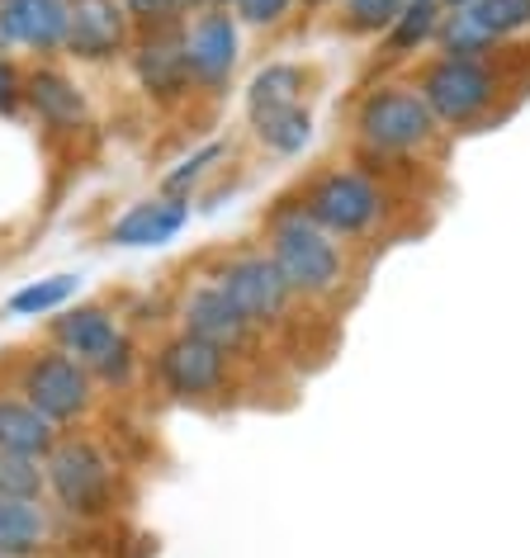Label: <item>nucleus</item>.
Wrapping results in <instances>:
<instances>
[{
	"label": "nucleus",
	"instance_id": "1",
	"mask_svg": "<svg viewBox=\"0 0 530 558\" xmlns=\"http://www.w3.org/2000/svg\"><path fill=\"white\" fill-rule=\"evenodd\" d=\"M511 44L493 52V58H431L412 72L408 86L431 105V114L441 119V129L450 133H473L487 119H502V95L511 90L507 58Z\"/></svg>",
	"mask_w": 530,
	"mask_h": 558
},
{
	"label": "nucleus",
	"instance_id": "2",
	"mask_svg": "<svg viewBox=\"0 0 530 558\" xmlns=\"http://www.w3.org/2000/svg\"><path fill=\"white\" fill-rule=\"evenodd\" d=\"M265 251L275 256L280 275L289 279L299 299L327 303L341 294L346 284V251L332 232H323L317 222L303 214L299 204H280L265 228Z\"/></svg>",
	"mask_w": 530,
	"mask_h": 558
},
{
	"label": "nucleus",
	"instance_id": "3",
	"mask_svg": "<svg viewBox=\"0 0 530 558\" xmlns=\"http://www.w3.org/2000/svg\"><path fill=\"white\" fill-rule=\"evenodd\" d=\"M351 129L370 157H422L441 143V119L412 86H370L356 105Z\"/></svg>",
	"mask_w": 530,
	"mask_h": 558
},
{
	"label": "nucleus",
	"instance_id": "4",
	"mask_svg": "<svg viewBox=\"0 0 530 558\" xmlns=\"http://www.w3.org/2000/svg\"><path fill=\"white\" fill-rule=\"evenodd\" d=\"M317 228L332 232L337 242H360V236L380 232L388 218V190L370 171L356 166H332L317 171L294 199Z\"/></svg>",
	"mask_w": 530,
	"mask_h": 558
},
{
	"label": "nucleus",
	"instance_id": "5",
	"mask_svg": "<svg viewBox=\"0 0 530 558\" xmlns=\"http://www.w3.org/2000/svg\"><path fill=\"white\" fill-rule=\"evenodd\" d=\"M214 284L237 303V313L246 317L256 331H270V327H285L289 313H294L299 294L289 289V279L280 275L270 251H237L218 265Z\"/></svg>",
	"mask_w": 530,
	"mask_h": 558
},
{
	"label": "nucleus",
	"instance_id": "6",
	"mask_svg": "<svg viewBox=\"0 0 530 558\" xmlns=\"http://www.w3.org/2000/svg\"><path fill=\"white\" fill-rule=\"evenodd\" d=\"M48 464V493L58 497L62 511L72 515H105L109 501H115V464L95 440L72 436L58 440Z\"/></svg>",
	"mask_w": 530,
	"mask_h": 558
},
{
	"label": "nucleus",
	"instance_id": "7",
	"mask_svg": "<svg viewBox=\"0 0 530 558\" xmlns=\"http://www.w3.org/2000/svg\"><path fill=\"white\" fill-rule=\"evenodd\" d=\"M20 393L29 408L44 412L52 426H72L95 402V374L81 365V360H72L67 351L52 345V351L34 355L29 365L20 369Z\"/></svg>",
	"mask_w": 530,
	"mask_h": 558
},
{
	"label": "nucleus",
	"instance_id": "8",
	"mask_svg": "<svg viewBox=\"0 0 530 558\" xmlns=\"http://www.w3.org/2000/svg\"><path fill=\"white\" fill-rule=\"evenodd\" d=\"M228 374H232V355L190 337V331H176L157 351V379L180 402H208L228 388Z\"/></svg>",
	"mask_w": 530,
	"mask_h": 558
},
{
	"label": "nucleus",
	"instance_id": "9",
	"mask_svg": "<svg viewBox=\"0 0 530 558\" xmlns=\"http://www.w3.org/2000/svg\"><path fill=\"white\" fill-rule=\"evenodd\" d=\"M133 62V81L143 86L147 100L157 105H176L185 100L194 86L190 72V48H185V24H166V29H143L129 48Z\"/></svg>",
	"mask_w": 530,
	"mask_h": 558
},
{
	"label": "nucleus",
	"instance_id": "10",
	"mask_svg": "<svg viewBox=\"0 0 530 558\" xmlns=\"http://www.w3.org/2000/svg\"><path fill=\"white\" fill-rule=\"evenodd\" d=\"M232 10H194V20H185V48H190V72L194 86L222 90L237 72V52H242V34H237Z\"/></svg>",
	"mask_w": 530,
	"mask_h": 558
},
{
	"label": "nucleus",
	"instance_id": "11",
	"mask_svg": "<svg viewBox=\"0 0 530 558\" xmlns=\"http://www.w3.org/2000/svg\"><path fill=\"white\" fill-rule=\"evenodd\" d=\"M67 58L76 62H115L133 48V20L123 0H72L67 20Z\"/></svg>",
	"mask_w": 530,
	"mask_h": 558
},
{
	"label": "nucleus",
	"instance_id": "12",
	"mask_svg": "<svg viewBox=\"0 0 530 558\" xmlns=\"http://www.w3.org/2000/svg\"><path fill=\"white\" fill-rule=\"evenodd\" d=\"M180 331H190V337L218 345V351H228V355H242V351H251V341H256V327L237 313V303L222 294L218 284H194L190 294L180 299Z\"/></svg>",
	"mask_w": 530,
	"mask_h": 558
},
{
	"label": "nucleus",
	"instance_id": "13",
	"mask_svg": "<svg viewBox=\"0 0 530 558\" xmlns=\"http://www.w3.org/2000/svg\"><path fill=\"white\" fill-rule=\"evenodd\" d=\"M48 337H52L58 351H67L72 360H81V365L91 369L123 341V331H119L115 317L100 308V303H81V308H67V313L52 317Z\"/></svg>",
	"mask_w": 530,
	"mask_h": 558
},
{
	"label": "nucleus",
	"instance_id": "14",
	"mask_svg": "<svg viewBox=\"0 0 530 558\" xmlns=\"http://www.w3.org/2000/svg\"><path fill=\"white\" fill-rule=\"evenodd\" d=\"M190 222V199H176V194H157V199H143L123 214L115 228H109V242L115 246H161L171 236L185 232Z\"/></svg>",
	"mask_w": 530,
	"mask_h": 558
},
{
	"label": "nucleus",
	"instance_id": "15",
	"mask_svg": "<svg viewBox=\"0 0 530 558\" xmlns=\"http://www.w3.org/2000/svg\"><path fill=\"white\" fill-rule=\"evenodd\" d=\"M24 105L38 114V123H48L58 133L86 129V95L72 76L52 72V66H38V72L24 76Z\"/></svg>",
	"mask_w": 530,
	"mask_h": 558
},
{
	"label": "nucleus",
	"instance_id": "16",
	"mask_svg": "<svg viewBox=\"0 0 530 558\" xmlns=\"http://www.w3.org/2000/svg\"><path fill=\"white\" fill-rule=\"evenodd\" d=\"M10 29L24 48L58 52L67 44V20H72V0H0Z\"/></svg>",
	"mask_w": 530,
	"mask_h": 558
},
{
	"label": "nucleus",
	"instance_id": "17",
	"mask_svg": "<svg viewBox=\"0 0 530 558\" xmlns=\"http://www.w3.org/2000/svg\"><path fill=\"white\" fill-rule=\"evenodd\" d=\"M58 445V426L24 398H0V454L48 459Z\"/></svg>",
	"mask_w": 530,
	"mask_h": 558
},
{
	"label": "nucleus",
	"instance_id": "18",
	"mask_svg": "<svg viewBox=\"0 0 530 558\" xmlns=\"http://www.w3.org/2000/svg\"><path fill=\"white\" fill-rule=\"evenodd\" d=\"M313 81V66L303 62H270L251 76L246 86V119L256 114H270V109H285V105H303V90Z\"/></svg>",
	"mask_w": 530,
	"mask_h": 558
},
{
	"label": "nucleus",
	"instance_id": "19",
	"mask_svg": "<svg viewBox=\"0 0 530 558\" xmlns=\"http://www.w3.org/2000/svg\"><path fill=\"white\" fill-rule=\"evenodd\" d=\"M441 15L445 5L441 0H408L402 5V15L394 20V29L384 34V58H412V52H422L436 44V29H441Z\"/></svg>",
	"mask_w": 530,
	"mask_h": 558
},
{
	"label": "nucleus",
	"instance_id": "20",
	"mask_svg": "<svg viewBox=\"0 0 530 558\" xmlns=\"http://www.w3.org/2000/svg\"><path fill=\"white\" fill-rule=\"evenodd\" d=\"M251 129H256V143L265 151H275V157H299V151L313 143V109L309 105L270 109V114L251 119Z\"/></svg>",
	"mask_w": 530,
	"mask_h": 558
},
{
	"label": "nucleus",
	"instance_id": "21",
	"mask_svg": "<svg viewBox=\"0 0 530 558\" xmlns=\"http://www.w3.org/2000/svg\"><path fill=\"white\" fill-rule=\"evenodd\" d=\"M48 535L38 501H0V558H29Z\"/></svg>",
	"mask_w": 530,
	"mask_h": 558
},
{
	"label": "nucleus",
	"instance_id": "22",
	"mask_svg": "<svg viewBox=\"0 0 530 558\" xmlns=\"http://www.w3.org/2000/svg\"><path fill=\"white\" fill-rule=\"evenodd\" d=\"M431 48H436V58H493V52H502L507 44H493V38L473 24L469 10H445Z\"/></svg>",
	"mask_w": 530,
	"mask_h": 558
},
{
	"label": "nucleus",
	"instance_id": "23",
	"mask_svg": "<svg viewBox=\"0 0 530 558\" xmlns=\"http://www.w3.org/2000/svg\"><path fill=\"white\" fill-rule=\"evenodd\" d=\"M465 10L493 44H516L530 34V0H473Z\"/></svg>",
	"mask_w": 530,
	"mask_h": 558
},
{
	"label": "nucleus",
	"instance_id": "24",
	"mask_svg": "<svg viewBox=\"0 0 530 558\" xmlns=\"http://www.w3.org/2000/svg\"><path fill=\"white\" fill-rule=\"evenodd\" d=\"M81 289V275H52V279H34L24 284L20 294H10V313L15 317H44V313H58L76 299Z\"/></svg>",
	"mask_w": 530,
	"mask_h": 558
},
{
	"label": "nucleus",
	"instance_id": "25",
	"mask_svg": "<svg viewBox=\"0 0 530 558\" xmlns=\"http://www.w3.org/2000/svg\"><path fill=\"white\" fill-rule=\"evenodd\" d=\"M48 464L29 454H0V501H44Z\"/></svg>",
	"mask_w": 530,
	"mask_h": 558
},
{
	"label": "nucleus",
	"instance_id": "26",
	"mask_svg": "<svg viewBox=\"0 0 530 558\" xmlns=\"http://www.w3.org/2000/svg\"><path fill=\"white\" fill-rule=\"evenodd\" d=\"M218 161H228V143H204V147H194L185 161H176V171L161 175V194L190 199V194L218 171Z\"/></svg>",
	"mask_w": 530,
	"mask_h": 558
},
{
	"label": "nucleus",
	"instance_id": "27",
	"mask_svg": "<svg viewBox=\"0 0 530 558\" xmlns=\"http://www.w3.org/2000/svg\"><path fill=\"white\" fill-rule=\"evenodd\" d=\"M408 0H341V29L356 38H380L394 29Z\"/></svg>",
	"mask_w": 530,
	"mask_h": 558
},
{
	"label": "nucleus",
	"instance_id": "28",
	"mask_svg": "<svg viewBox=\"0 0 530 558\" xmlns=\"http://www.w3.org/2000/svg\"><path fill=\"white\" fill-rule=\"evenodd\" d=\"M123 10H129L133 29H166V24H185L190 20V0H123Z\"/></svg>",
	"mask_w": 530,
	"mask_h": 558
},
{
	"label": "nucleus",
	"instance_id": "29",
	"mask_svg": "<svg viewBox=\"0 0 530 558\" xmlns=\"http://www.w3.org/2000/svg\"><path fill=\"white\" fill-rule=\"evenodd\" d=\"M294 5L299 0H237L232 15L251 24V29H280V24L294 15Z\"/></svg>",
	"mask_w": 530,
	"mask_h": 558
},
{
	"label": "nucleus",
	"instance_id": "30",
	"mask_svg": "<svg viewBox=\"0 0 530 558\" xmlns=\"http://www.w3.org/2000/svg\"><path fill=\"white\" fill-rule=\"evenodd\" d=\"M133 365H137L133 341L123 337V341L115 345V351H109V355L100 360V365H91V374H95V379H100V384H115V388H123V384L133 379Z\"/></svg>",
	"mask_w": 530,
	"mask_h": 558
},
{
	"label": "nucleus",
	"instance_id": "31",
	"mask_svg": "<svg viewBox=\"0 0 530 558\" xmlns=\"http://www.w3.org/2000/svg\"><path fill=\"white\" fill-rule=\"evenodd\" d=\"M24 100V76L10 58H0V109H15Z\"/></svg>",
	"mask_w": 530,
	"mask_h": 558
},
{
	"label": "nucleus",
	"instance_id": "32",
	"mask_svg": "<svg viewBox=\"0 0 530 558\" xmlns=\"http://www.w3.org/2000/svg\"><path fill=\"white\" fill-rule=\"evenodd\" d=\"M20 38H15V29H10V20H5V10H0V52H10Z\"/></svg>",
	"mask_w": 530,
	"mask_h": 558
},
{
	"label": "nucleus",
	"instance_id": "33",
	"mask_svg": "<svg viewBox=\"0 0 530 558\" xmlns=\"http://www.w3.org/2000/svg\"><path fill=\"white\" fill-rule=\"evenodd\" d=\"M190 5H194V10H232L237 0H190Z\"/></svg>",
	"mask_w": 530,
	"mask_h": 558
},
{
	"label": "nucleus",
	"instance_id": "34",
	"mask_svg": "<svg viewBox=\"0 0 530 558\" xmlns=\"http://www.w3.org/2000/svg\"><path fill=\"white\" fill-rule=\"evenodd\" d=\"M299 5H309V10H327V5H341V0H299Z\"/></svg>",
	"mask_w": 530,
	"mask_h": 558
},
{
	"label": "nucleus",
	"instance_id": "35",
	"mask_svg": "<svg viewBox=\"0 0 530 558\" xmlns=\"http://www.w3.org/2000/svg\"><path fill=\"white\" fill-rule=\"evenodd\" d=\"M445 10H465V5H473V0H441Z\"/></svg>",
	"mask_w": 530,
	"mask_h": 558
}]
</instances>
